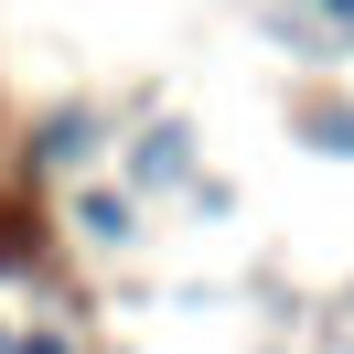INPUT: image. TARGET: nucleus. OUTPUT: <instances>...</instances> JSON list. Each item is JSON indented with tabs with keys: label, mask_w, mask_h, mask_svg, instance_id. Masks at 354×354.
<instances>
[{
	"label": "nucleus",
	"mask_w": 354,
	"mask_h": 354,
	"mask_svg": "<svg viewBox=\"0 0 354 354\" xmlns=\"http://www.w3.org/2000/svg\"><path fill=\"white\" fill-rule=\"evenodd\" d=\"M118 161H129V194H183L194 183V118H151Z\"/></svg>",
	"instance_id": "1"
},
{
	"label": "nucleus",
	"mask_w": 354,
	"mask_h": 354,
	"mask_svg": "<svg viewBox=\"0 0 354 354\" xmlns=\"http://www.w3.org/2000/svg\"><path fill=\"white\" fill-rule=\"evenodd\" d=\"M279 32L301 54H354V0H279Z\"/></svg>",
	"instance_id": "2"
},
{
	"label": "nucleus",
	"mask_w": 354,
	"mask_h": 354,
	"mask_svg": "<svg viewBox=\"0 0 354 354\" xmlns=\"http://www.w3.org/2000/svg\"><path fill=\"white\" fill-rule=\"evenodd\" d=\"M86 151H97V108H54L44 129H32V161H44L54 183H75V172H86Z\"/></svg>",
	"instance_id": "3"
},
{
	"label": "nucleus",
	"mask_w": 354,
	"mask_h": 354,
	"mask_svg": "<svg viewBox=\"0 0 354 354\" xmlns=\"http://www.w3.org/2000/svg\"><path fill=\"white\" fill-rule=\"evenodd\" d=\"M0 354H86V333L54 311H0Z\"/></svg>",
	"instance_id": "4"
},
{
	"label": "nucleus",
	"mask_w": 354,
	"mask_h": 354,
	"mask_svg": "<svg viewBox=\"0 0 354 354\" xmlns=\"http://www.w3.org/2000/svg\"><path fill=\"white\" fill-rule=\"evenodd\" d=\"M75 225H86L97 247H129V236H140V204H129V194H75Z\"/></svg>",
	"instance_id": "5"
},
{
	"label": "nucleus",
	"mask_w": 354,
	"mask_h": 354,
	"mask_svg": "<svg viewBox=\"0 0 354 354\" xmlns=\"http://www.w3.org/2000/svg\"><path fill=\"white\" fill-rule=\"evenodd\" d=\"M301 129H311V140H322V151H354V108H311V118H301Z\"/></svg>",
	"instance_id": "6"
}]
</instances>
